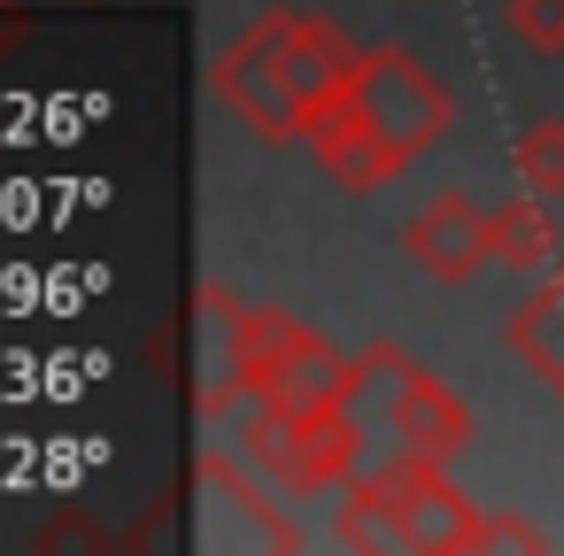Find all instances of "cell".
<instances>
[{"mask_svg":"<svg viewBox=\"0 0 564 556\" xmlns=\"http://www.w3.org/2000/svg\"><path fill=\"white\" fill-rule=\"evenodd\" d=\"M348 109L364 117V124H379L402 155H425L441 132H448V94L402 55V47H379V55H364V70H356V94H348Z\"/></svg>","mask_w":564,"mask_h":556,"instance_id":"6da1fadb","label":"cell"},{"mask_svg":"<svg viewBox=\"0 0 564 556\" xmlns=\"http://www.w3.org/2000/svg\"><path fill=\"white\" fill-rule=\"evenodd\" d=\"M263 40H271V55H279V78H286V94H294V109L317 124L325 109H340L348 94H356V70H364V55L340 40V32H325V24H310V17H263Z\"/></svg>","mask_w":564,"mask_h":556,"instance_id":"7a4b0ae2","label":"cell"},{"mask_svg":"<svg viewBox=\"0 0 564 556\" xmlns=\"http://www.w3.org/2000/svg\"><path fill=\"white\" fill-rule=\"evenodd\" d=\"M209 78H217V101H225L256 140H310V117L294 109V94H286V78H279V55H271L263 24L240 32V40L217 55Z\"/></svg>","mask_w":564,"mask_h":556,"instance_id":"3957f363","label":"cell"},{"mask_svg":"<svg viewBox=\"0 0 564 556\" xmlns=\"http://www.w3.org/2000/svg\"><path fill=\"white\" fill-rule=\"evenodd\" d=\"M402 248H410V263L425 271V279H441V286H456V279H471L495 248H487V217L464 201V194H441V201H425L410 225H402Z\"/></svg>","mask_w":564,"mask_h":556,"instance_id":"277c9868","label":"cell"},{"mask_svg":"<svg viewBox=\"0 0 564 556\" xmlns=\"http://www.w3.org/2000/svg\"><path fill=\"white\" fill-rule=\"evenodd\" d=\"M310 155H317V163H325V178H340L348 194H371V186H387V178L410 163V155H402L379 124H364L348 101H340V109H325V117L310 124Z\"/></svg>","mask_w":564,"mask_h":556,"instance_id":"5b68a950","label":"cell"},{"mask_svg":"<svg viewBox=\"0 0 564 556\" xmlns=\"http://www.w3.org/2000/svg\"><path fill=\"white\" fill-rule=\"evenodd\" d=\"M271 464L286 471V487H333V479L356 464V433H348L340 410H325V417H294Z\"/></svg>","mask_w":564,"mask_h":556,"instance_id":"8992f818","label":"cell"},{"mask_svg":"<svg viewBox=\"0 0 564 556\" xmlns=\"http://www.w3.org/2000/svg\"><path fill=\"white\" fill-rule=\"evenodd\" d=\"M394 440L417 448V456H433V464L464 448V410L448 402L441 379H425V371L402 379V394H394Z\"/></svg>","mask_w":564,"mask_h":556,"instance_id":"52a82bcc","label":"cell"},{"mask_svg":"<svg viewBox=\"0 0 564 556\" xmlns=\"http://www.w3.org/2000/svg\"><path fill=\"white\" fill-rule=\"evenodd\" d=\"M302 348H310V332L294 317H279V309H240L232 317V379L240 386H271Z\"/></svg>","mask_w":564,"mask_h":556,"instance_id":"ba28073f","label":"cell"},{"mask_svg":"<svg viewBox=\"0 0 564 556\" xmlns=\"http://www.w3.org/2000/svg\"><path fill=\"white\" fill-rule=\"evenodd\" d=\"M348 386H356V363H340V356H325V348L310 340V348L263 386V394H271L279 410H294V417H325V410L348 402Z\"/></svg>","mask_w":564,"mask_h":556,"instance_id":"9c48e42d","label":"cell"},{"mask_svg":"<svg viewBox=\"0 0 564 556\" xmlns=\"http://www.w3.org/2000/svg\"><path fill=\"white\" fill-rule=\"evenodd\" d=\"M487 248H495V263H510V271H541V263L556 255V232H549V209H541V194H518V201H502V209L487 217Z\"/></svg>","mask_w":564,"mask_h":556,"instance_id":"30bf717a","label":"cell"},{"mask_svg":"<svg viewBox=\"0 0 564 556\" xmlns=\"http://www.w3.org/2000/svg\"><path fill=\"white\" fill-rule=\"evenodd\" d=\"M510 171H518V194L556 201V194H564V117L525 124V132H518V148H510Z\"/></svg>","mask_w":564,"mask_h":556,"instance_id":"8fae6325","label":"cell"},{"mask_svg":"<svg viewBox=\"0 0 564 556\" xmlns=\"http://www.w3.org/2000/svg\"><path fill=\"white\" fill-rule=\"evenodd\" d=\"M502 24L533 55H564V0H502Z\"/></svg>","mask_w":564,"mask_h":556,"instance_id":"7c38bea8","label":"cell"}]
</instances>
